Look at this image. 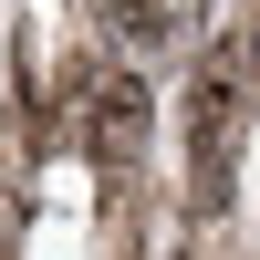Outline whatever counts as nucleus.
I'll use <instances>...</instances> for the list:
<instances>
[{"mask_svg": "<svg viewBox=\"0 0 260 260\" xmlns=\"http://www.w3.org/2000/svg\"><path fill=\"white\" fill-rule=\"evenodd\" d=\"M240 136H250V73H240V52L219 42V52L198 62V83H187V208H198V219L229 208Z\"/></svg>", "mask_w": 260, "mask_h": 260, "instance_id": "f257e3e1", "label": "nucleus"}]
</instances>
